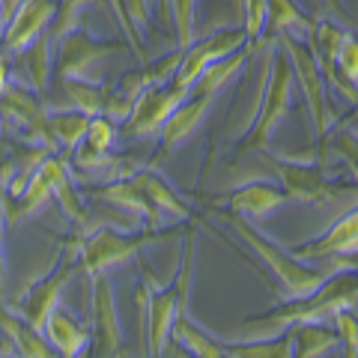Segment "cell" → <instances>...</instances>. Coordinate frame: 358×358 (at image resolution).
I'll return each mask as SVG.
<instances>
[{"label": "cell", "mask_w": 358, "mask_h": 358, "mask_svg": "<svg viewBox=\"0 0 358 358\" xmlns=\"http://www.w3.org/2000/svg\"><path fill=\"white\" fill-rule=\"evenodd\" d=\"M338 308H358V268H334V275H326L310 293L281 299V305L242 320V329L257 338L278 334L296 322H329Z\"/></svg>", "instance_id": "1"}, {"label": "cell", "mask_w": 358, "mask_h": 358, "mask_svg": "<svg viewBox=\"0 0 358 358\" xmlns=\"http://www.w3.org/2000/svg\"><path fill=\"white\" fill-rule=\"evenodd\" d=\"M194 272V230L185 233L182 260L167 287L152 281L150 268L143 266V284L138 287V305L143 317V341H147V355H164V346L171 343V326L176 310L188 305V289H192Z\"/></svg>", "instance_id": "2"}, {"label": "cell", "mask_w": 358, "mask_h": 358, "mask_svg": "<svg viewBox=\"0 0 358 358\" xmlns=\"http://www.w3.org/2000/svg\"><path fill=\"white\" fill-rule=\"evenodd\" d=\"M268 45V63L263 72V93H260V105H257L254 117L248 122V129L242 131V138L236 143V155H248L263 150L268 138H272L275 126L289 114V105H293V87H296V75L289 57L284 54V48L275 42Z\"/></svg>", "instance_id": "3"}, {"label": "cell", "mask_w": 358, "mask_h": 358, "mask_svg": "<svg viewBox=\"0 0 358 358\" xmlns=\"http://www.w3.org/2000/svg\"><path fill=\"white\" fill-rule=\"evenodd\" d=\"M215 215L239 233L242 242L251 248V254L260 257V263L275 275V281L281 284L284 299L305 296V293H310L313 287L322 284V278H326V275H322L320 268L308 266L305 260H299V257L289 248H284V245H278L268 236H263V233L251 224V218H242V215H236V212H230L224 206H215Z\"/></svg>", "instance_id": "4"}, {"label": "cell", "mask_w": 358, "mask_h": 358, "mask_svg": "<svg viewBox=\"0 0 358 358\" xmlns=\"http://www.w3.org/2000/svg\"><path fill=\"white\" fill-rule=\"evenodd\" d=\"M179 230H167V227H143V230H131L122 233L114 227H93V230H81L72 239L78 248V268L87 272L90 278L110 272V268L122 266L131 257H138L147 245L159 242V239H171Z\"/></svg>", "instance_id": "5"}, {"label": "cell", "mask_w": 358, "mask_h": 358, "mask_svg": "<svg viewBox=\"0 0 358 358\" xmlns=\"http://www.w3.org/2000/svg\"><path fill=\"white\" fill-rule=\"evenodd\" d=\"M257 152H260L263 162L278 173L289 203L326 209L331 203H341V200H358V188L331 179L326 173V167H322V162L284 159V155H278V152H268L266 147L257 150Z\"/></svg>", "instance_id": "6"}, {"label": "cell", "mask_w": 358, "mask_h": 358, "mask_svg": "<svg viewBox=\"0 0 358 358\" xmlns=\"http://www.w3.org/2000/svg\"><path fill=\"white\" fill-rule=\"evenodd\" d=\"M278 45L284 48V54L289 57V66H293L296 84L305 96V108L310 114V126L313 134H317V143L331 131V126L338 122V110L331 108V90L326 84V75H322L317 57H313L310 45L305 36H296V33H278Z\"/></svg>", "instance_id": "7"}, {"label": "cell", "mask_w": 358, "mask_h": 358, "mask_svg": "<svg viewBox=\"0 0 358 358\" xmlns=\"http://www.w3.org/2000/svg\"><path fill=\"white\" fill-rule=\"evenodd\" d=\"M131 51L126 42H102L96 39L84 24L72 27L66 36L57 42V57H54V72L60 78H81V81H102V63L114 54Z\"/></svg>", "instance_id": "8"}, {"label": "cell", "mask_w": 358, "mask_h": 358, "mask_svg": "<svg viewBox=\"0 0 358 358\" xmlns=\"http://www.w3.org/2000/svg\"><path fill=\"white\" fill-rule=\"evenodd\" d=\"M245 42H251L248 39V33H245V27H218V30H209L206 36H200L194 39L188 48H182V60H179L176 66V72L171 78V84L176 87H182L188 90L192 87L200 72L206 69L209 63H215L221 57H227V54H233L236 48H242Z\"/></svg>", "instance_id": "9"}, {"label": "cell", "mask_w": 358, "mask_h": 358, "mask_svg": "<svg viewBox=\"0 0 358 358\" xmlns=\"http://www.w3.org/2000/svg\"><path fill=\"white\" fill-rule=\"evenodd\" d=\"M75 272H78V248H75V242H66L63 257L57 260V266H54L51 272L42 278V281L33 284L30 293L24 296V320L36 331H42L45 320H48V313L60 305L63 287L72 281Z\"/></svg>", "instance_id": "10"}, {"label": "cell", "mask_w": 358, "mask_h": 358, "mask_svg": "<svg viewBox=\"0 0 358 358\" xmlns=\"http://www.w3.org/2000/svg\"><path fill=\"white\" fill-rule=\"evenodd\" d=\"M57 9L60 0H21L6 18V30L0 36V48L6 51V57H18L27 45L36 42L57 18Z\"/></svg>", "instance_id": "11"}, {"label": "cell", "mask_w": 358, "mask_h": 358, "mask_svg": "<svg viewBox=\"0 0 358 358\" xmlns=\"http://www.w3.org/2000/svg\"><path fill=\"white\" fill-rule=\"evenodd\" d=\"M188 96V90L176 84H155L134 99L131 114L126 117V134L131 138H159V129L164 120L171 117V110Z\"/></svg>", "instance_id": "12"}, {"label": "cell", "mask_w": 358, "mask_h": 358, "mask_svg": "<svg viewBox=\"0 0 358 358\" xmlns=\"http://www.w3.org/2000/svg\"><path fill=\"white\" fill-rule=\"evenodd\" d=\"M93 346L96 355H120L122 350V326L110 278L93 275Z\"/></svg>", "instance_id": "13"}, {"label": "cell", "mask_w": 358, "mask_h": 358, "mask_svg": "<svg viewBox=\"0 0 358 358\" xmlns=\"http://www.w3.org/2000/svg\"><path fill=\"white\" fill-rule=\"evenodd\" d=\"M289 251L305 263L334 260V257L358 251V206L346 209L343 215H338L331 221V227L326 233H320L317 239H310L305 245H296V248H289Z\"/></svg>", "instance_id": "14"}, {"label": "cell", "mask_w": 358, "mask_h": 358, "mask_svg": "<svg viewBox=\"0 0 358 358\" xmlns=\"http://www.w3.org/2000/svg\"><path fill=\"white\" fill-rule=\"evenodd\" d=\"M218 96H203V93H188L182 102H179L171 117L164 120V126L159 129V155L167 159L173 150H179L182 143L192 138V134L200 129V122L206 120L209 108L215 105Z\"/></svg>", "instance_id": "15"}, {"label": "cell", "mask_w": 358, "mask_h": 358, "mask_svg": "<svg viewBox=\"0 0 358 358\" xmlns=\"http://www.w3.org/2000/svg\"><path fill=\"white\" fill-rule=\"evenodd\" d=\"M57 162H60V152H48L42 159V164L36 167V173L30 176V182L21 188V194L13 197L9 212H6L9 227H18V224L36 218L54 200V171H57Z\"/></svg>", "instance_id": "16"}, {"label": "cell", "mask_w": 358, "mask_h": 358, "mask_svg": "<svg viewBox=\"0 0 358 358\" xmlns=\"http://www.w3.org/2000/svg\"><path fill=\"white\" fill-rule=\"evenodd\" d=\"M90 194L99 200H108V203H114L120 209H129L131 215L143 218V227H164V221H167L162 212L155 209L152 200L143 194V188L131 179V173L122 179H110V182H105L102 188H96V192H90Z\"/></svg>", "instance_id": "17"}, {"label": "cell", "mask_w": 358, "mask_h": 358, "mask_svg": "<svg viewBox=\"0 0 358 358\" xmlns=\"http://www.w3.org/2000/svg\"><path fill=\"white\" fill-rule=\"evenodd\" d=\"M224 203H227L224 209L236 212L242 218H266L268 212L287 206L289 200L284 194V188L275 182H245L224 194Z\"/></svg>", "instance_id": "18"}, {"label": "cell", "mask_w": 358, "mask_h": 358, "mask_svg": "<svg viewBox=\"0 0 358 358\" xmlns=\"http://www.w3.org/2000/svg\"><path fill=\"white\" fill-rule=\"evenodd\" d=\"M42 334H45V341L54 346V352L63 355V358H78V355L90 352V346H93V338L81 329V322H78L63 305H57L48 313V320H45V326H42Z\"/></svg>", "instance_id": "19"}, {"label": "cell", "mask_w": 358, "mask_h": 358, "mask_svg": "<svg viewBox=\"0 0 358 358\" xmlns=\"http://www.w3.org/2000/svg\"><path fill=\"white\" fill-rule=\"evenodd\" d=\"M57 42H60V36L54 33V27H48L36 42L27 45V48L18 54L21 66H24V81H21V84H27L30 90H36L39 96L51 84L54 57H57Z\"/></svg>", "instance_id": "20"}, {"label": "cell", "mask_w": 358, "mask_h": 358, "mask_svg": "<svg viewBox=\"0 0 358 358\" xmlns=\"http://www.w3.org/2000/svg\"><path fill=\"white\" fill-rule=\"evenodd\" d=\"M131 179L143 188V194H147V197L152 200L155 209H159L164 218H176V221H182V224L197 221L194 209L188 206L185 200L179 197V194L173 192V188L164 182V176H162L159 171H152V167H138V171L131 173Z\"/></svg>", "instance_id": "21"}, {"label": "cell", "mask_w": 358, "mask_h": 358, "mask_svg": "<svg viewBox=\"0 0 358 358\" xmlns=\"http://www.w3.org/2000/svg\"><path fill=\"white\" fill-rule=\"evenodd\" d=\"M171 341L179 343L188 355H194V358H227V352H224V341H218L215 334H209L206 329H200L192 320V313H188V305H182L176 310L173 326H171Z\"/></svg>", "instance_id": "22"}, {"label": "cell", "mask_w": 358, "mask_h": 358, "mask_svg": "<svg viewBox=\"0 0 358 358\" xmlns=\"http://www.w3.org/2000/svg\"><path fill=\"white\" fill-rule=\"evenodd\" d=\"M257 51V42H245L242 48H236L233 54H227V57H221L215 63H209L203 72H200L197 81L188 87V93H203V96H221V90L227 87L233 78L239 75V69L245 66V60L251 57V54Z\"/></svg>", "instance_id": "23"}, {"label": "cell", "mask_w": 358, "mask_h": 358, "mask_svg": "<svg viewBox=\"0 0 358 358\" xmlns=\"http://www.w3.org/2000/svg\"><path fill=\"white\" fill-rule=\"evenodd\" d=\"M87 126H90V117L81 114V110H75V108L72 110H48V120H45L51 147L60 155H69L81 147Z\"/></svg>", "instance_id": "24"}, {"label": "cell", "mask_w": 358, "mask_h": 358, "mask_svg": "<svg viewBox=\"0 0 358 358\" xmlns=\"http://www.w3.org/2000/svg\"><path fill=\"white\" fill-rule=\"evenodd\" d=\"M0 331L9 338V343L15 346L18 355H27V358L57 355V352H54V346L45 341L42 331H36L24 317H15V313H9L6 308H0Z\"/></svg>", "instance_id": "25"}, {"label": "cell", "mask_w": 358, "mask_h": 358, "mask_svg": "<svg viewBox=\"0 0 358 358\" xmlns=\"http://www.w3.org/2000/svg\"><path fill=\"white\" fill-rule=\"evenodd\" d=\"M266 27L272 30V36H263L260 45L275 42V33L308 36L310 27H313V18L296 3V0H266Z\"/></svg>", "instance_id": "26"}, {"label": "cell", "mask_w": 358, "mask_h": 358, "mask_svg": "<svg viewBox=\"0 0 358 358\" xmlns=\"http://www.w3.org/2000/svg\"><path fill=\"white\" fill-rule=\"evenodd\" d=\"M227 358H293V331L260 334L254 341H224Z\"/></svg>", "instance_id": "27"}, {"label": "cell", "mask_w": 358, "mask_h": 358, "mask_svg": "<svg viewBox=\"0 0 358 358\" xmlns=\"http://www.w3.org/2000/svg\"><path fill=\"white\" fill-rule=\"evenodd\" d=\"M289 331H293V358L329 355L334 346H341L338 331L326 322H296V326H289Z\"/></svg>", "instance_id": "28"}, {"label": "cell", "mask_w": 358, "mask_h": 358, "mask_svg": "<svg viewBox=\"0 0 358 358\" xmlns=\"http://www.w3.org/2000/svg\"><path fill=\"white\" fill-rule=\"evenodd\" d=\"M317 150L322 155H334L338 162L346 164L352 182L358 188V134L352 131V126H343V122H334L331 131L317 143Z\"/></svg>", "instance_id": "29"}, {"label": "cell", "mask_w": 358, "mask_h": 358, "mask_svg": "<svg viewBox=\"0 0 358 358\" xmlns=\"http://www.w3.org/2000/svg\"><path fill=\"white\" fill-rule=\"evenodd\" d=\"M60 84L69 96V102L75 110H81L87 117H96V114H105V102H108V93L110 87L105 81H81V78H60Z\"/></svg>", "instance_id": "30"}, {"label": "cell", "mask_w": 358, "mask_h": 358, "mask_svg": "<svg viewBox=\"0 0 358 358\" xmlns=\"http://www.w3.org/2000/svg\"><path fill=\"white\" fill-rule=\"evenodd\" d=\"M171 18H173V30H176V48H188L197 36V0H171Z\"/></svg>", "instance_id": "31"}, {"label": "cell", "mask_w": 358, "mask_h": 358, "mask_svg": "<svg viewBox=\"0 0 358 358\" xmlns=\"http://www.w3.org/2000/svg\"><path fill=\"white\" fill-rule=\"evenodd\" d=\"M114 141H117V122L114 120L105 117V114L90 117V126H87L81 147H87L90 152H110Z\"/></svg>", "instance_id": "32"}, {"label": "cell", "mask_w": 358, "mask_h": 358, "mask_svg": "<svg viewBox=\"0 0 358 358\" xmlns=\"http://www.w3.org/2000/svg\"><path fill=\"white\" fill-rule=\"evenodd\" d=\"M87 6H102V9H108V0H60L57 18L51 21L54 33H57V36L63 39L72 27L84 24V9H87Z\"/></svg>", "instance_id": "33"}, {"label": "cell", "mask_w": 358, "mask_h": 358, "mask_svg": "<svg viewBox=\"0 0 358 358\" xmlns=\"http://www.w3.org/2000/svg\"><path fill=\"white\" fill-rule=\"evenodd\" d=\"M329 322L334 326V331H338L343 355L358 358V313H355V308H338Z\"/></svg>", "instance_id": "34"}, {"label": "cell", "mask_w": 358, "mask_h": 358, "mask_svg": "<svg viewBox=\"0 0 358 358\" xmlns=\"http://www.w3.org/2000/svg\"><path fill=\"white\" fill-rule=\"evenodd\" d=\"M338 72L346 78L350 84L358 87V33L346 27L341 48H338Z\"/></svg>", "instance_id": "35"}, {"label": "cell", "mask_w": 358, "mask_h": 358, "mask_svg": "<svg viewBox=\"0 0 358 358\" xmlns=\"http://www.w3.org/2000/svg\"><path fill=\"white\" fill-rule=\"evenodd\" d=\"M242 27L248 33V39L260 48L266 36V0H242Z\"/></svg>", "instance_id": "36"}, {"label": "cell", "mask_w": 358, "mask_h": 358, "mask_svg": "<svg viewBox=\"0 0 358 358\" xmlns=\"http://www.w3.org/2000/svg\"><path fill=\"white\" fill-rule=\"evenodd\" d=\"M108 9L114 13V18L120 21V27H122V33L129 36V45H131V54H134V57H138L141 63H143V60H150V57H147V51H143V48H141V42H138V30H134L131 18H129V13H126V3H122V0H108Z\"/></svg>", "instance_id": "37"}, {"label": "cell", "mask_w": 358, "mask_h": 358, "mask_svg": "<svg viewBox=\"0 0 358 358\" xmlns=\"http://www.w3.org/2000/svg\"><path fill=\"white\" fill-rule=\"evenodd\" d=\"M122 3H126V13L138 33L152 27V0H122Z\"/></svg>", "instance_id": "38"}, {"label": "cell", "mask_w": 358, "mask_h": 358, "mask_svg": "<svg viewBox=\"0 0 358 358\" xmlns=\"http://www.w3.org/2000/svg\"><path fill=\"white\" fill-rule=\"evenodd\" d=\"M322 6L329 9V18H338L341 24H350V15L343 9V0H322Z\"/></svg>", "instance_id": "39"}, {"label": "cell", "mask_w": 358, "mask_h": 358, "mask_svg": "<svg viewBox=\"0 0 358 358\" xmlns=\"http://www.w3.org/2000/svg\"><path fill=\"white\" fill-rule=\"evenodd\" d=\"M6 227H9L6 212L0 209V281H3V268H6V260H3V239H6Z\"/></svg>", "instance_id": "40"}, {"label": "cell", "mask_w": 358, "mask_h": 358, "mask_svg": "<svg viewBox=\"0 0 358 358\" xmlns=\"http://www.w3.org/2000/svg\"><path fill=\"white\" fill-rule=\"evenodd\" d=\"M6 84H9V57H6V51L0 48V93H3Z\"/></svg>", "instance_id": "41"}, {"label": "cell", "mask_w": 358, "mask_h": 358, "mask_svg": "<svg viewBox=\"0 0 358 358\" xmlns=\"http://www.w3.org/2000/svg\"><path fill=\"white\" fill-rule=\"evenodd\" d=\"M352 110H346V117H338V122H343V126H352V122H358V99L350 105Z\"/></svg>", "instance_id": "42"}, {"label": "cell", "mask_w": 358, "mask_h": 358, "mask_svg": "<svg viewBox=\"0 0 358 358\" xmlns=\"http://www.w3.org/2000/svg\"><path fill=\"white\" fill-rule=\"evenodd\" d=\"M9 203H13V200H9V194H6L3 182H0V209H3V212H9Z\"/></svg>", "instance_id": "43"}, {"label": "cell", "mask_w": 358, "mask_h": 358, "mask_svg": "<svg viewBox=\"0 0 358 358\" xmlns=\"http://www.w3.org/2000/svg\"><path fill=\"white\" fill-rule=\"evenodd\" d=\"M155 3H159V13H162V18H164V21L171 18V13H167V9H171V0H155Z\"/></svg>", "instance_id": "44"}, {"label": "cell", "mask_w": 358, "mask_h": 358, "mask_svg": "<svg viewBox=\"0 0 358 358\" xmlns=\"http://www.w3.org/2000/svg\"><path fill=\"white\" fill-rule=\"evenodd\" d=\"M18 3H21V0H3V13H6V18L13 15V9H15Z\"/></svg>", "instance_id": "45"}, {"label": "cell", "mask_w": 358, "mask_h": 358, "mask_svg": "<svg viewBox=\"0 0 358 358\" xmlns=\"http://www.w3.org/2000/svg\"><path fill=\"white\" fill-rule=\"evenodd\" d=\"M6 30V13H3V0H0V36H3Z\"/></svg>", "instance_id": "46"}, {"label": "cell", "mask_w": 358, "mask_h": 358, "mask_svg": "<svg viewBox=\"0 0 358 358\" xmlns=\"http://www.w3.org/2000/svg\"><path fill=\"white\" fill-rule=\"evenodd\" d=\"M0 129H3V120H0Z\"/></svg>", "instance_id": "47"}]
</instances>
